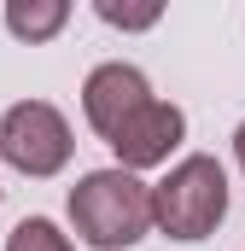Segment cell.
<instances>
[{
	"label": "cell",
	"mask_w": 245,
	"mask_h": 251,
	"mask_svg": "<svg viewBox=\"0 0 245 251\" xmlns=\"http://www.w3.org/2000/svg\"><path fill=\"white\" fill-rule=\"evenodd\" d=\"M64 210H70V228L82 234V246H94V251H128L152 234V187L140 176L117 170V164L88 170L70 187Z\"/></svg>",
	"instance_id": "1"
},
{
	"label": "cell",
	"mask_w": 245,
	"mask_h": 251,
	"mask_svg": "<svg viewBox=\"0 0 245 251\" xmlns=\"http://www.w3.org/2000/svg\"><path fill=\"white\" fill-rule=\"evenodd\" d=\"M228 216V170L210 158V152H187L181 164L152 187V228L181 240V246H198L222 228Z\"/></svg>",
	"instance_id": "2"
},
{
	"label": "cell",
	"mask_w": 245,
	"mask_h": 251,
	"mask_svg": "<svg viewBox=\"0 0 245 251\" xmlns=\"http://www.w3.org/2000/svg\"><path fill=\"white\" fill-rule=\"evenodd\" d=\"M70 152H76V134H70L59 105H47V100L6 105V117H0V164H12L29 181H47V176H59L70 164Z\"/></svg>",
	"instance_id": "3"
},
{
	"label": "cell",
	"mask_w": 245,
	"mask_h": 251,
	"mask_svg": "<svg viewBox=\"0 0 245 251\" xmlns=\"http://www.w3.org/2000/svg\"><path fill=\"white\" fill-rule=\"evenodd\" d=\"M158 94H152V82H146V70H134V64H94L88 70V82H82V117H88V128L99 134V140H111L134 111H146Z\"/></svg>",
	"instance_id": "4"
},
{
	"label": "cell",
	"mask_w": 245,
	"mask_h": 251,
	"mask_svg": "<svg viewBox=\"0 0 245 251\" xmlns=\"http://www.w3.org/2000/svg\"><path fill=\"white\" fill-rule=\"evenodd\" d=\"M181 140H187V111H181V105H170V100H152V105L134 111V117H128L105 146L117 152V170L140 176V170L170 164V152H175Z\"/></svg>",
	"instance_id": "5"
},
{
	"label": "cell",
	"mask_w": 245,
	"mask_h": 251,
	"mask_svg": "<svg viewBox=\"0 0 245 251\" xmlns=\"http://www.w3.org/2000/svg\"><path fill=\"white\" fill-rule=\"evenodd\" d=\"M70 24V0H6V29L18 41H53Z\"/></svg>",
	"instance_id": "6"
},
{
	"label": "cell",
	"mask_w": 245,
	"mask_h": 251,
	"mask_svg": "<svg viewBox=\"0 0 245 251\" xmlns=\"http://www.w3.org/2000/svg\"><path fill=\"white\" fill-rule=\"evenodd\" d=\"M6 251H76V246H70V234H64L53 216H24L6 234Z\"/></svg>",
	"instance_id": "7"
},
{
	"label": "cell",
	"mask_w": 245,
	"mask_h": 251,
	"mask_svg": "<svg viewBox=\"0 0 245 251\" xmlns=\"http://www.w3.org/2000/svg\"><path fill=\"white\" fill-rule=\"evenodd\" d=\"M94 12L111 29H152L164 18V0H94Z\"/></svg>",
	"instance_id": "8"
},
{
	"label": "cell",
	"mask_w": 245,
	"mask_h": 251,
	"mask_svg": "<svg viewBox=\"0 0 245 251\" xmlns=\"http://www.w3.org/2000/svg\"><path fill=\"white\" fill-rule=\"evenodd\" d=\"M234 158H240V170H245V123L234 128Z\"/></svg>",
	"instance_id": "9"
}]
</instances>
